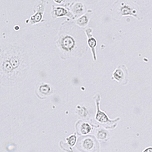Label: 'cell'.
Here are the masks:
<instances>
[{
    "label": "cell",
    "mask_w": 152,
    "mask_h": 152,
    "mask_svg": "<svg viewBox=\"0 0 152 152\" xmlns=\"http://www.w3.org/2000/svg\"><path fill=\"white\" fill-rule=\"evenodd\" d=\"M89 16L87 14L84 15L76 21V24L80 27H86L89 21Z\"/></svg>",
    "instance_id": "10"
},
{
    "label": "cell",
    "mask_w": 152,
    "mask_h": 152,
    "mask_svg": "<svg viewBox=\"0 0 152 152\" xmlns=\"http://www.w3.org/2000/svg\"><path fill=\"white\" fill-rule=\"evenodd\" d=\"M1 56L5 57L14 69L19 81H22L28 69L27 52L21 46L7 44L1 45Z\"/></svg>",
    "instance_id": "1"
},
{
    "label": "cell",
    "mask_w": 152,
    "mask_h": 152,
    "mask_svg": "<svg viewBox=\"0 0 152 152\" xmlns=\"http://www.w3.org/2000/svg\"><path fill=\"white\" fill-rule=\"evenodd\" d=\"M95 141L90 137L84 138L82 142V148L86 152H91L95 147Z\"/></svg>",
    "instance_id": "6"
},
{
    "label": "cell",
    "mask_w": 152,
    "mask_h": 152,
    "mask_svg": "<svg viewBox=\"0 0 152 152\" xmlns=\"http://www.w3.org/2000/svg\"><path fill=\"white\" fill-rule=\"evenodd\" d=\"M113 76L115 80H116L119 82H121L122 80L124 79L125 75L124 70H123V69L120 68H118L114 72Z\"/></svg>",
    "instance_id": "9"
},
{
    "label": "cell",
    "mask_w": 152,
    "mask_h": 152,
    "mask_svg": "<svg viewBox=\"0 0 152 152\" xmlns=\"http://www.w3.org/2000/svg\"><path fill=\"white\" fill-rule=\"evenodd\" d=\"M144 152H152V148H148V149H146Z\"/></svg>",
    "instance_id": "15"
},
{
    "label": "cell",
    "mask_w": 152,
    "mask_h": 152,
    "mask_svg": "<svg viewBox=\"0 0 152 152\" xmlns=\"http://www.w3.org/2000/svg\"><path fill=\"white\" fill-rule=\"evenodd\" d=\"M84 10L83 4L81 3H77L75 4L72 7V12L74 14H81Z\"/></svg>",
    "instance_id": "12"
},
{
    "label": "cell",
    "mask_w": 152,
    "mask_h": 152,
    "mask_svg": "<svg viewBox=\"0 0 152 152\" xmlns=\"http://www.w3.org/2000/svg\"><path fill=\"white\" fill-rule=\"evenodd\" d=\"M54 18L57 17H61L63 16H68L69 17H72V15L71 13L69 12L66 9L63 7H55L53 8V12H52V15Z\"/></svg>",
    "instance_id": "7"
},
{
    "label": "cell",
    "mask_w": 152,
    "mask_h": 152,
    "mask_svg": "<svg viewBox=\"0 0 152 152\" xmlns=\"http://www.w3.org/2000/svg\"><path fill=\"white\" fill-rule=\"evenodd\" d=\"M51 88L50 86L45 83H43L39 87L38 89V94L39 97H45L50 93Z\"/></svg>",
    "instance_id": "8"
},
{
    "label": "cell",
    "mask_w": 152,
    "mask_h": 152,
    "mask_svg": "<svg viewBox=\"0 0 152 152\" xmlns=\"http://www.w3.org/2000/svg\"><path fill=\"white\" fill-rule=\"evenodd\" d=\"M99 103L97 101V113L96 116V119L97 121H98L100 123L102 124H110L112 125V123L114 122V121H111L109 120L106 114L101 111L99 110Z\"/></svg>",
    "instance_id": "5"
},
{
    "label": "cell",
    "mask_w": 152,
    "mask_h": 152,
    "mask_svg": "<svg viewBox=\"0 0 152 152\" xmlns=\"http://www.w3.org/2000/svg\"><path fill=\"white\" fill-rule=\"evenodd\" d=\"M67 140L68 141V143L69 144V145L71 146H74L75 145V142H76V137L75 135L74 136H71L70 137L67 138Z\"/></svg>",
    "instance_id": "13"
},
{
    "label": "cell",
    "mask_w": 152,
    "mask_h": 152,
    "mask_svg": "<svg viewBox=\"0 0 152 152\" xmlns=\"http://www.w3.org/2000/svg\"><path fill=\"white\" fill-rule=\"evenodd\" d=\"M60 45L63 50L69 52L75 48V41L71 36L67 35L61 38L60 41Z\"/></svg>",
    "instance_id": "3"
},
{
    "label": "cell",
    "mask_w": 152,
    "mask_h": 152,
    "mask_svg": "<svg viewBox=\"0 0 152 152\" xmlns=\"http://www.w3.org/2000/svg\"><path fill=\"white\" fill-rule=\"evenodd\" d=\"M45 1L41 0L40 2L37 4V12L35 14L33 15L30 17V22L31 24L34 25L35 24L39 23L41 21L43 17V15L45 10Z\"/></svg>",
    "instance_id": "2"
},
{
    "label": "cell",
    "mask_w": 152,
    "mask_h": 152,
    "mask_svg": "<svg viewBox=\"0 0 152 152\" xmlns=\"http://www.w3.org/2000/svg\"><path fill=\"white\" fill-rule=\"evenodd\" d=\"M79 131L80 133L82 134H87L89 133L91 131V128L90 125L87 123H83L80 126L79 128Z\"/></svg>",
    "instance_id": "11"
},
{
    "label": "cell",
    "mask_w": 152,
    "mask_h": 152,
    "mask_svg": "<svg viewBox=\"0 0 152 152\" xmlns=\"http://www.w3.org/2000/svg\"><path fill=\"white\" fill-rule=\"evenodd\" d=\"M86 33L88 37V41H87L88 45L91 49V52H92L94 60H96V49H95L97 45L96 40L92 35V29L91 28L87 29L86 30Z\"/></svg>",
    "instance_id": "4"
},
{
    "label": "cell",
    "mask_w": 152,
    "mask_h": 152,
    "mask_svg": "<svg viewBox=\"0 0 152 152\" xmlns=\"http://www.w3.org/2000/svg\"><path fill=\"white\" fill-rule=\"evenodd\" d=\"M107 137V134L104 131H99L97 133V138L99 139H104Z\"/></svg>",
    "instance_id": "14"
},
{
    "label": "cell",
    "mask_w": 152,
    "mask_h": 152,
    "mask_svg": "<svg viewBox=\"0 0 152 152\" xmlns=\"http://www.w3.org/2000/svg\"><path fill=\"white\" fill-rule=\"evenodd\" d=\"M54 1L56 4H59L64 1V0H54Z\"/></svg>",
    "instance_id": "16"
}]
</instances>
